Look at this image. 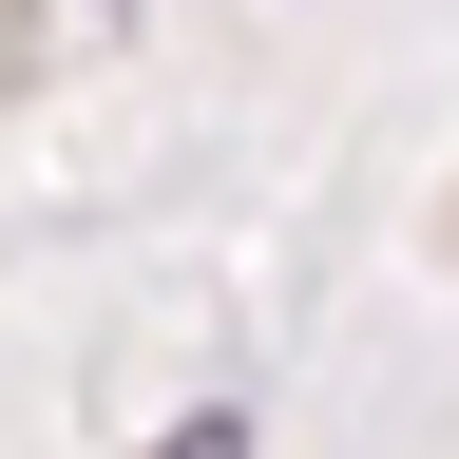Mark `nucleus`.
Masks as SVG:
<instances>
[{
	"mask_svg": "<svg viewBox=\"0 0 459 459\" xmlns=\"http://www.w3.org/2000/svg\"><path fill=\"white\" fill-rule=\"evenodd\" d=\"M134 459H249V402H192L172 440H134Z\"/></svg>",
	"mask_w": 459,
	"mask_h": 459,
	"instance_id": "1",
	"label": "nucleus"
}]
</instances>
